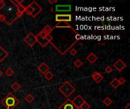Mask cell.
Instances as JSON below:
<instances>
[{"mask_svg": "<svg viewBox=\"0 0 130 109\" xmlns=\"http://www.w3.org/2000/svg\"><path fill=\"white\" fill-rule=\"evenodd\" d=\"M44 39L47 41V43H50L51 42H52V40H53V36H52L50 34H47V36H45Z\"/></svg>", "mask_w": 130, "mask_h": 109, "instance_id": "obj_27", "label": "cell"}, {"mask_svg": "<svg viewBox=\"0 0 130 109\" xmlns=\"http://www.w3.org/2000/svg\"><path fill=\"white\" fill-rule=\"evenodd\" d=\"M17 11L18 13H21V14H24V11H25V7L23 5H19L18 7H17Z\"/></svg>", "mask_w": 130, "mask_h": 109, "instance_id": "obj_23", "label": "cell"}, {"mask_svg": "<svg viewBox=\"0 0 130 109\" xmlns=\"http://www.w3.org/2000/svg\"><path fill=\"white\" fill-rule=\"evenodd\" d=\"M11 88H12L15 92H17L19 89H21V85L19 84V83H18V82H15V83H13L12 84Z\"/></svg>", "mask_w": 130, "mask_h": 109, "instance_id": "obj_18", "label": "cell"}, {"mask_svg": "<svg viewBox=\"0 0 130 109\" xmlns=\"http://www.w3.org/2000/svg\"><path fill=\"white\" fill-rule=\"evenodd\" d=\"M80 39H82V36H81L79 33H76V35H75V40H76V41L79 40Z\"/></svg>", "mask_w": 130, "mask_h": 109, "instance_id": "obj_36", "label": "cell"}, {"mask_svg": "<svg viewBox=\"0 0 130 109\" xmlns=\"http://www.w3.org/2000/svg\"><path fill=\"white\" fill-rule=\"evenodd\" d=\"M30 5L32 7V8H33V13L31 14V16L33 18H36L37 17V15L38 14H40L42 11V7L39 4H37L35 1L31 2Z\"/></svg>", "mask_w": 130, "mask_h": 109, "instance_id": "obj_5", "label": "cell"}, {"mask_svg": "<svg viewBox=\"0 0 130 109\" xmlns=\"http://www.w3.org/2000/svg\"><path fill=\"white\" fill-rule=\"evenodd\" d=\"M22 2H23V1L19 2V1H18V0H11V2H12V4L14 5L15 6H16V7H18V6L19 5H21Z\"/></svg>", "mask_w": 130, "mask_h": 109, "instance_id": "obj_31", "label": "cell"}, {"mask_svg": "<svg viewBox=\"0 0 130 109\" xmlns=\"http://www.w3.org/2000/svg\"><path fill=\"white\" fill-rule=\"evenodd\" d=\"M118 82L119 83V86L120 85H124L125 83H126V80L124 77H120L119 79H118Z\"/></svg>", "mask_w": 130, "mask_h": 109, "instance_id": "obj_30", "label": "cell"}, {"mask_svg": "<svg viewBox=\"0 0 130 109\" xmlns=\"http://www.w3.org/2000/svg\"><path fill=\"white\" fill-rule=\"evenodd\" d=\"M86 60L90 64H95L97 61V56L95 53H90L86 57Z\"/></svg>", "mask_w": 130, "mask_h": 109, "instance_id": "obj_12", "label": "cell"}, {"mask_svg": "<svg viewBox=\"0 0 130 109\" xmlns=\"http://www.w3.org/2000/svg\"><path fill=\"white\" fill-rule=\"evenodd\" d=\"M53 27H51L49 24H47L46 26H45L43 29V31H44L45 33H46L47 34H50V33L52 31H53Z\"/></svg>", "mask_w": 130, "mask_h": 109, "instance_id": "obj_19", "label": "cell"}, {"mask_svg": "<svg viewBox=\"0 0 130 109\" xmlns=\"http://www.w3.org/2000/svg\"><path fill=\"white\" fill-rule=\"evenodd\" d=\"M71 102H72L73 105L78 109H80L81 106L83 105V103L85 102V100H84V99L83 98V97H82L80 95H78L76 97H75L72 100H71Z\"/></svg>", "mask_w": 130, "mask_h": 109, "instance_id": "obj_7", "label": "cell"}, {"mask_svg": "<svg viewBox=\"0 0 130 109\" xmlns=\"http://www.w3.org/2000/svg\"><path fill=\"white\" fill-rule=\"evenodd\" d=\"M36 38H37V43H39V44H40L42 47H45L48 44L47 41L45 39H41V38H40L38 36H36Z\"/></svg>", "mask_w": 130, "mask_h": 109, "instance_id": "obj_14", "label": "cell"}, {"mask_svg": "<svg viewBox=\"0 0 130 109\" xmlns=\"http://www.w3.org/2000/svg\"><path fill=\"white\" fill-rule=\"evenodd\" d=\"M77 53H78V51L75 49V48H72V49H71L70 50V52H69V54H71V56H75L77 54Z\"/></svg>", "mask_w": 130, "mask_h": 109, "instance_id": "obj_32", "label": "cell"}, {"mask_svg": "<svg viewBox=\"0 0 130 109\" xmlns=\"http://www.w3.org/2000/svg\"><path fill=\"white\" fill-rule=\"evenodd\" d=\"M49 2H50L51 5H53L54 3L57 2V0H54V1H53V0H49Z\"/></svg>", "mask_w": 130, "mask_h": 109, "instance_id": "obj_37", "label": "cell"}, {"mask_svg": "<svg viewBox=\"0 0 130 109\" xmlns=\"http://www.w3.org/2000/svg\"><path fill=\"white\" fill-rule=\"evenodd\" d=\"M5 2L3 0H0V11L5 7Z\"/></svg>", "mask_w": 130, "mask_h": 109, "instance_id": "obj_35", "label": "cell"}, {"mask_svg": "<svg viewBox=\"0 0 130 109\" xmlns=\"http://www.w3.org/2000/svg\"><path fill=\"white\" fill-rule=\"evenodd\" d=\"M24 41L29 46L32 47L34 46V44L36 43H37V38H36V36L32 33V32H30V33L24 38Z\"/></svg>", "mask_w": 130, "mask_h": 109, "instance_id": "obj_3", "label": "cell"}, {"mask_svg": "<svg viewBox=\"0 0 130 109\" xmlns=\"http://www.w3.org/2000/svg\"><path fill=\"white\" fill-rule=\"evenodd\" d=\"M24 99H25L26 102H28V103H32V102H33L34 100V97L33 95H31V94H28V95L24 97Z\"/></svg>", "mask_w": 130, "mask_h": 109, "instance_id": "obj_17", "label": "cell"}, {"mask_svg": "<svg viewBox=\"0 0 130 109\" xmlns=\"http://www.w3.org/2000/svg\"><path fill=\"white\" fill-rule=\"evenodd\" d=\"M74 65H75V68H80L81 67H82V65H83V62H82L80 59H77V60H75V61L74 62Z\"/></svg>", "mask_w": 130, "mask_h": 109, "instance_id": "obj_22", "label": "cell"}, {"mask_svg": "<svg viewBox=\"0 0 130 109\" xmlns=\"http://www.w3.org/2000/svg\"><path fill=\"white\" fill-rule=\"evenodd\" d=\"M8 53L5 50L2 46H0V62H2L8 57Z\"/></svg>", "mask_w": 130, "mask_h": 109, "instance_id": "obj_13", "label": "cell"}, {"mask_svg": "<svg viewBox=\"0 0 130 109\" xmlns=\"http://www.w3.org/2000/svg\"><path fill=\"white\" fill-rule=\"evenodd\" d=\"M0 21H2V22H6V23H7V18H6L5 15L0 14Z\"/></svg>", "mask_w": 130, "mask_h": 109, "instance_id": "obj_33", "label": "cell"}, {"mask_svg": "<svg viewBox=\"0 0 130 109\" xmlns=\"http://www.w3.org/2000/svg\"><path fill=\"white\" fill-rule=\"evenodd\" d=\"M44 77L47 80H51L53 78V73L50 71H47L44 74Z\"/></svg>", "mask_w": 130, "mask_h": 109, "instance_id": "obj_20", "label": "cell"}, {"mask_svg": "<svg viewBox=\"0 0 130 109\" xmlns=\"http://www.w3.org/2000/svg\"><path fill=\"white\" fill-rule=\"evenodd\" d=\"M54 28H70L75 32V34L78 33L77 32L72 28V27L70 26V25L68 23H66V22H59V23H58L56 25H55L54 27H53V29H54Z\"/></svg>", "mask_w": 130, "mask_h": 109, "instance_id": "obj_10", "label": "cell"}, {"mask_svg": "<svg viewBox=\"0 0 130 109\" xmlns=\"http://www.w3.org/2000/svg\"><path fill=\"white\" fill-rule=\"evenodd\" d=\"M24 13H26L28 15H31V14L33 13V8H32V7L30 5H28L27 7H25Z\"/></svg>", "mask_w": 130, "mask_h": 109, "instance_id": "obj_21", "label": "cell"}, {"mask_svg": "<svg viewBox=\"0 0 130 109\" xmlns=\"http://www.w3.org/2000/svg\"><path fill=\"white\" fill-rule=\"evenodd\" d=\"M90 108H91V105L86 101L84 102L83 105L80 108V109H90Z\"/></svg>", "mask_w": 130, "mask_h": 109, "instance_id": "obj_26", "label": "cell"}, {"mask_svg": "<svg viewBox=\"0 0 130 109\" xmlns=\"http://www.w3.org/2000/svg\"><path fill=\"white\" fill-rule=\"evenodd\" d=\"M101 75V73H99L98 71H95L93 73V74H92V76H91V77H92V79L94 80H96L99 77V76Z\"/></svg>", "mask_w": 130, "mask_h": 109, "instance_id": "obj_25", "label": "cell"}, {"mask_svg": "<svg viewBox=\"0 0 130 109\" xmlns=\"http://www.w3.org/2000/svg\"><path fill=\"white\" fill-rule=\"evenodd\" d=\"M124 109H130V103H127L125 106Z\"/></svg>", "mask_w": 130, "mask_h": 109, "instance_id": "obj_38", "label": "cell"}, {"mask_svg": "<svg viewBox=\"0 0 130 109\" xmlns=\"http://www.w3.org/2000/svg\"><path fill=\"white\" fill-rule=\"evenodd\" d=\"M55 10L56 12H69L71 11V6L70 5H56Z\"/></svg>", "mask_w": 130, "mask_h": 109, "instance_id": "obj_6", "label": "cell"}, {"mask_svg": "<svg viewBox=\"0 0 130 109\" xmlns=\"http://www.w3.org/2000/svg\"><path fill=\"white\" fill-rule=\"evenodd\" d=\"M103 105H105V106H106V107H109L110 105H112V103H113V100L110 98H109V97H106L103 100Z\"/></svg>", "mask_w": 130, "mask_h": 109, "instance_id": "obj_16", "label": "cell"}, {"mask_svg": "<svg viewBox=\"0 0 130 109\" xmlns=\"http://www.w3.org/2000/svg\"><path fill=\"white\" fill-rule=\"evenodd\" d=\"M110 84L113 89H117L119 86V83L118 82V79L117 78H113L112 80V81L110 83Z\"/></svg>", "mask_w": 130, "mask_h": 109, "instance_id": "obj_15", "label": "cell"}, {"mask_svg": "<svg viewBox=\"0 0 130 109\" xmlns=\"http://www.w3.org/2000/svg\"><path fill=\"white\" fill-rule=\"evenodd\" d=\"M14 73H15L14 70H13L12 68H7V69H6V70H5V72L6 76H12L13 74H14Z\"/></svg>", "mask_w": 130, "mask_h": 109, "instance_id": "obj_24", "label": "cell"}, {"mask_svg": "<svg viewBox=\"0 0 130 109\" xmlns=\"http://www.w3.org/2000/svg\"><path fill=\"white\" fill-rule=\"evenodd\" d=\"M37 69H38V70L41 73H43V74H45V73H46L47 71H49V70H50V67H49L45 62H42L40 65H39Z\"/></svg>", "mask_w": 130, "mask_h": 109, "instance_id": "obj_11", "label": "cell"}, {"mask_svg": "<svg viewBox=\"0 0 130 109\" xmlns=\"http://www.w3.org/2000/svg\"><path fill=\"white\" fill-rule=\"evenodd\" d=\"M47 35V34L46 33H45L44 31L41 30V31L40 32V33H38V35H37V36H38L39 37H40V38H41V39H44V38H45V36H46Z\"/></svg>", "mask_w": 130, "mask_h": 109, "instance_id": "obj_29", "label": "cell"}, {"mask_svg": "<svg viewBox=\"0 0 130 109\" xmlns=\"http://www.w3.org/2000/svg\"><path fill=\"white\" fill-rule=\"evenodd\" d=\"M1 103L7 109H14L18 105L19 101L12 93H8L1 101Z\"/></svg>", "mask_w": 130, "mask_h": 109, "instance_id": "obj_1", "label": "cell"}, {"mask_svg": "<svg viewBox=\"0 0 130 109\" xmlns=\"http://www.w3.org/2000/svg\"><path fill=\"white\" fill-rule=\"evenodd\" d=\"M3 75V72L2 71V70H0V77H1V76Z\"/></svg>", "mask_w": 130, "mask_h": 109, "instance_id": "obj_39", "label": "cell"}, {"mask_svg": "<svg viewBox=\"0 0 130 109\" xmlns=\"http://www.w3.org/2000/svg\"><path fill=\"white\" fill-rule=\"evenodd\" d=\"M59 109H78V108L73 105L71 100L68 98L66 102H64L59 107Z\"/></svg>", "mask_w": 130, "mask_h": 109, "instance_id": "obj_9", "label": "cell"}, {"mask_svg": "<svg viewBox=\"0 0 130 109\" xmlns=\"http://www.w3.org/2000/svg\"><path fill=\"white\" fill-rule=\"evenodd\" d=\"M59 91L65 97L69 98L72 95L73 92L75 91V88L74 87L71 83H69V81H66L59 86Z\"/></svg>", "mask_w": 130, "mask_h": 109, "instance_id": "obj_2", "label": "cell"}, {"mask_svg": "<svg viewBox=\"0 0 130 109\" xmlns=\"http://www.w3.org/2000/svg\"><path fill=\"white\" fill-rule=\"evenodd\" d=\"M113 72V68L111 66H106V68H105V73H112Z\"/></svg>", "mask_w": 130, "mask_h": 109, "instance_id": "obj_28", "label": "cell"}, {"mask_svg": "<svg viewBox=\"0 0 130 109\" xmlns=\"http://www.w3.org/2000/svg\"><path fill=\"white\" fill-rule=\"evenodd\" d=\"M103 80V75L101 74V75H100V76H99L98 78H97V79L96 80L95 82H96L97 83H100V82H101V81Z\"/></svg>", "mask_w": 130, "mask_h": 109, "instance_id": "obj_34", "label": "cell"}, {"mask_svg": "<svg viewBox=\"0 0 130 109\" xmlns=\"http://www.w3.org/2000/svg\"><path fill=\"white\" fill-rule=\"evenodd\" d=\"M113 67L116 70H118L119 72H121L122 70L126 68V64L123 62L122 59H118L116 62L113 64Z\"/></svg>", "mask_w": 130, "mask_h": 109, "instance_id": "obj_8", "label": "cell"}, {"mask_svg": "<svg viewBox=\"0 0 130 109\" xmlns=\"http://www.w3.org/2000/svg\"><path fill=\"white\" fill-rule=\"evenodd\" d=\"M55 18H56V21L57 22H70L71 21V15H69V14H56V16H55Z\"/></svg>", "mask_w": 130, "mask_h": 109, "instance_id": "obj_4", "label": "cell"}]
</instances>
